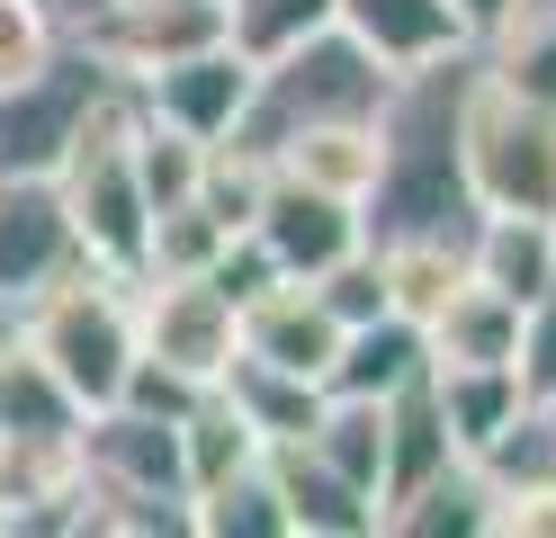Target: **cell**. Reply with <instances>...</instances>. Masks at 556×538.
<instances>
[{
	"mask_svg": "<svg viewBox=\"0 0 556 538\" xmlns=\"http://www.w3.org/2000/svg\"><path fill=\"white\" fill-rule=\"evenodd\" d=\"M189 521H198V538H296L288 502H278V485H269V466H242V476L189 493Z\"/></svg>",
	"mask_w": 556,
	"mask_h": 538,
	"instance_id": "26",
	"label": "cell"
},
{
	"mask_svg": "<svg viewBox=\"0 0 556 538\" xmlns=\"http://www.w3.org/2000/svg\"><path fill=\"white\" fill-rule=\"evenodd\" d=\"M511 368H520V395L530 404H556V270L530 305H520V350H511Z\"/></svg>",
	"mask_w": 556,
	"mask_h": 538,
	"instance_id": "32",
	"label": "cell"
},
{
	"mask_svg": "<svg viewBox=\"0 0 556 538\" xmlns=\"http://www.w3.org/2000/svg\"><path fill=\"white\" fill-rule=\"evenodd\" d=\"M233 350H242V359H269V368H296V377L324 386L332 350H341V323H332V305L315 297V278H288V270H278L269 287H252V297L233 305Z\"/></svg>",
	"mask_w": 556,
	"mask_h": 538,
	"instance_id": "9",
	"label": "cell"
},
{
	"mask_svg": "<svg viewBox=\"0 0 556 538\" xmlns=\"http://www.w3.org/2000/svg\"><path fill=\"white\" fill-rule=\"evenodd\" d=\"M484 529H494V485L476 458H448L440 476H422L377 512V538H484Z\"/></svg>",
	"mask_w": 556,
	"mask_h": 538,
	"instance_id": "14",
	"label": "cell"
},
{
	"mask_svg": "<svg viewBox=\"0 0 556 538\" xmlns=\"http://www.w3.org/2000/svg\"><path fill=\"white\" fill-rule=\"evenodd\" d=\"M332 27L351 36V46H368L387 72H413V63L467 46V27H458L448 0H332Z\"/></svg>",
	"mask_w": 556,
	"mask_h": 538,
	"instance_id": "13",
	"label": "cell"
},
{
	"mask_svg": "<svg viewBox=\"0 0 556 538\" xmlns=\"http://www.w3.org/2000/svg\"><path fill=\"white\" fill-rule=\"evenodd\" d=\"M63 10H73V18H90V10H99V0H63Z\"/></svg>",
	"mask_w": 556,
	"mask_h": 538,
	"instance_id": "36",
	"label": "cell"
},
{
	"mask_svg": "<svg viewBox=\"0 0 556 538\" xmlns=\"http://www.w3.org/2000/svg\"><path fill=\"white\" fill-rule=\"evenodd\" d=\"M242 234H252L288 278H315V270L341 261V251H359V207L305 189V179H288V171H269V189H261V207H252Z\"/></svg>",
	"mask_w": 556,
	"mask_h": 538,
	"instance_id": "10",
	"label": "cell"
},
{
	"mask_svg": "<svg viewBox=\"0 0 556 538\" xmlns=\"http://www.w3.org/2000/svg\"><path fill=\"white\" fill-rule=\"evenodd\" d=\"M476 82V46L431 54L377 99V179L359 198V242L395 234H476V198L458 171V99Z\"/></svg>",
	"mask_w": 556,
	"mask_h": 538,
	"instance_id": "1",
	"label": "cell"
},
{
	"mask_svg": "<svg viewBox=\"0 0 556 538\" xmlns=\"http://www.w3.org/2000/svg\"><path fill=\"white\" fill-rule=\"evenodd\" d=\"M431 368V350H422V323H404V314H377V323H351L332 350V368H324V395H395L404 377H422Z\"/></svg>",
	"mask_w": 556,
	"mask_h": 538,
	"instance_id": "20",
	"label": "cell"
},
{
	"mask_svg": "<svg viewBox=\"0 0 556 538\" xmlns=\"http://www.w3.org/2000/svg\"><path fill=\"white\" fill-rule=\"evenodd\" d=\"M484 538H556V485H494V529Z\"/></svg>",
	"mask_w": 556,
	"mask_h": 538,
	"instance_id": "34",
	"label": "cell"
},
{
	"mask_svg": "<svg viewBox=\"0 0 556 538\" xmlns=\"http://www.w3.org/2000/svg\"><path fill=\"white\" fill-rule=\"evenodd\" d=\"M368 251H377V278H387V314L404 323H431L467 278V234H395Z\"/></svg>",
	"mask_w": 556,
	"mask_h": 538,
	"instance_id": "17",
	"label": "cell"
},
{
	"mask_svg": "<svg viewBox=\"0 0 556 538\" xmlns=\"http://www.w3.org/2000/svg\"><path fill=\"white\" fill-rule=\"evenodd\" d=\"M109 90V63H99L81 36H63V54L46 72H27V82L0 90V179H18V171H54L63 162V143H73L81 126V108Z\"/></svg>",
	"mask_w": 556,
	"mask_h": 538,
	"instance_id": "6",
	"label": "cell"
},
{
	"mask_svg": "<svg viewBox=\"0 0 556 538\" xmlns=\"http://www.w3.org/2000/svg\"><path fill=\"white\" fill-rule=\"evenodd\" d=\"M484 72L494 82H511L520 99H547L556 108V0H520V10L484 36Z\"/></svg>",
	"mask_w": 556,
	"mask_h": 538,
	"instance_id": "25",
	"label": "cell"
},
{
	"mask_svg": "<svg viewBox=\"0 0 556 538\" xmlns=\"http://www.w3.org/2000/svg\"><path fill=\"white\" fill-rule=\"evenodd\" d=\"M261 466H269L278 502H288V529H296V538H377V502H368L351 476H332L305 440H269Z\"/></svg>",
	"mask_w": 556,
	"mask_h": 538,
	"instance_id": "12",
	"label": "cell"
},
{
	"mask_svg": "<svg viewBox=\"0 0 556 538\" xmlns=\"http://www.w3.org/2000/svg\"><path fill=\"white\" fill-rule=\"evenodd\" d=\"M242 90H252V63H242L233 46H206V54H180V63H162L135 82V108H153L162 126H180V135H225L233 126V108Z\"/></svg>",
	"mask_w": 556,
	"mask_h": 538,
	"instance_id": "11",
	"label": "cell"
},
{
	"mask_svg": "<svg viewBox=\"0 0 556 538\" xmlns=\"http://www.w3.org/2000/svg\"><path fill=\"white\" fill-rule=\"evenodd\" d=\"M387 404V466H377V512H387L395 493H413L422 476H440L448 458V430H440V404H431V368L422 377H404L395 395H377Z\"/></svg>",
	"mask_w": 556,
	"mask_h": 538,
	"instance_id": "22",
	"label": "cell"
},
{
	"mask_svg": "<svg viewBox=\"0 0 556 538\" xmlns=\"http://www.w3.org/2000/svg\"><path fill=\"white\" fill-rule=\"evenodd\" d=\"M332 27V0H225V36L242 63H261L278 46H296V36Z\"/></svg>",
	"mask_w": 556,
	"mask_h": 538,
	"instance_id": "30",
	"label": "cell"
},
{
	"mask_svg": "<svg viewBox=\"0 0 556 538\" xmlns=\"http://www.w3.org/2000/svg\"><path fill=\"white\" fill-rule=\"evenodd\" d=\"M10 323L27 333V350L73 386L81 413L90 404H117V386L135 368V278L99 270V261H73L54 287H37Z\"/></svg>",
	"mask_w": 556,
	"mask_h": 538,
	"instance_id": "4",
	"label": "cell"
},
{
	"mask_svg": "<svg viewBox=\"0 0 556 538\" xmlns=\"http://www.w3.org/2000/svg\"><path fill=\"white\" fill-rule=\"evenodd\" d=\"M63 430H81L73 386L27 350V333L10 314H0V440H63Z\"/></svg>",
	"mask_w": 556,
	"mask_h": 538,
	"instance_id": "16",
	"label": "cell"
},
{
	"mask_svg": "<svg viewBox=\"0 0 556 538\" xmlns=\"http://www.w3.org/2000/svg\"><path fill=\"white\" fill-rule=\"evenodd\" d=\"M225 242L233 234L216 225V215H206L198 198H180V207H162L153 225H144V278H206Z\"/></svg>",
	"mask_w": 556,
	"mask_h": 538,
	"instance_id": "28",
	"label": "cell"
},
{
	"mask_svg": "<svg viewBox=\"0 0 556 538\" xmlns=\"http://www.w3.org/2000/svg\"><path fill=\"white\" fill-rule=\"evenodd\" d=\"M269 171H288L305 179V189H324V198H368V179H377V117H332V126H305L288 135L269 153Z\"/></svg>",
	"mask_w": 556,
	"mask_h": 538,
	"instance_id": "18",
	"label": "cell"
},
{
	"mask_svg": "<svg viewBox=\"0 0 556 538\" xmlns=\"http://www.w3.org/2000/svg\"><path fill=\"white\" fill-rule=\"evenodd\" d=\"M458 171L476 215H547L556 225V108L494 82L484 54L458 99Z\"/></svg>",
	"mask_w": 556,
	"mask_h": 538,
	"instance_id": "5",
	"label": "cell"
},
{
	"mask_svg": "<svg viewBox=\"0 0 556 538\" xmlns=\"http://www.w3.org/2000/svg\"><path fill=\"white\" fill-rule=\"evenodd\" d=\"M73 261H81V242H73V215H63L54 179L46 171L0 179V314H18L37 287H54Z\"/></svg>",
	"mask_w": 556,
	"mask_h": 538,
	"instance_id": "8",
	"label": "cell"
},
{
	"mask_svg": "<svg viewBox=\"0 0 556 538\" xmlns=\"http://www.w3.org/2000/svg\"><path fill=\"white\" fill-rule=\"evenodd\" d=\"M315 297L332 305L341 333H351V323H377V314H387V278H377V251L359 242V251H341L332 270H315Z\"/></svg>",
	"mask_w": 556,
	"mask_h": 538,
	"instance_id": "31",
	"label": "cell"
},
{
	"mask_svg": "<svg viewBox=\"0 0 556 538\" xmlns=\"http://www.w3.org/2000/svg\"><path fill=\"white\" fill-rule=\"evenodd\" d=\"M46 179H54L63 215H73L81 261L117 270V278H144V225H153V207H144V189H135V90L126 82H109L81 108V126H73V143H63V162Z\"/></svg>",
	"mask_w": 556,
	"mask_h": 538,
	"instance_id": "2",
	"label": "cell"
},
{
	"mask_svg": "<svg viewBox=\"0 0 556 538\" xmlns=\"http://www.w3.org/2000/svg\"><path fill=\"white\" fill-rule=\"evenodd\" d=\"M395 72L377 63L368 46H351L341 27H315L296 36V46H278L252 63V90L233 108V143H252V153H278L288 135L305 126H332V117H377V99H387Z\"/></svg>",
	"mask_w": 556,
	"mask_h": 538,
	"instance_id": "3",
	"label": "cell"
},
{
	"mask_svg": "<svg viewBox=\"0 0 556 538\" xmlns=\"http://www.w3.org/2000/svg\"><path fill=\"white\" fill-rule=\"evenodd\" d=\"M431 404H440L448 449H458V458H484L530 395H520V368H440V359H431Z\"/></svg>",
	"mask_w": 556,
	"mask_h": 538,
	"instance_id": "19",
	"label": "cell"
},
{
	"mask_svg": "<svg viewBox=\"0 0 556 538\" xmlns=\"http://www.w3.org/2000/svg\"><path fill=\"white\" fill-rule=\"evenodd\" d=\"M206 386H189V377H170V368H153V359H135L126 368V386H117V404H135V413H153V422H180L189 404H198Z\"/></svg>",
	"mask_w": 556,
	"mask_h": 538,
	"instance_id": "33",
	"label": "cell"
},
{
	"mask_svg": "<svg viewBox=\"0 0 556 538\" xmlns=\"http://www.w3.org/2000/svg\"><path fill=\"white\" fill-rule=\"evenodd\" d=\"M198 162H206V143L180 135V126H162L153 108H135V189H144V207H180L198 198Z\"/></svg>",
	"mask_w": 556,
	"mask_h": 538,
	"instance_id": "27",
	"label": "cell"
},
{
	"mask_svg": "<svg viewBox=\"0 0 556 538\" xmlns=\"http://www.w3.org/2000/svg\"><path fill=\"white\" fill-rule=\"evenodd\" d=\"M448 10H458V27H467V46H484V36H494L520 0H448Z\"/></svg>",
	"mask_w": 556,
	"mask_h": 538,
	"instance_id": "35",
	"label": "cell"
},
{
	"mask_svg": "<svg viewBox=\"0 0 556 538\" xmlns=\"http://www.w3.org/2000/svg\"><path fill=\"white\" fill-rule=\"evenodd\" d=\"M547 270H556V225H547V215H476L467 278H484L511 305H530L539 287H547Z\"/></svg>",
	"mask_w": 556,
	"mask_h": 538,
	"instance_id": "21",
	"label": "cell"
},
{
	"mask_svg": "<svg viewBox=\"0 0 556 538\" xmlns=\"http://www.w3.org/2000/svg\"><path fill=\"white\" fill-rule=\"evenodd\" d=\"M180 466H189V493H206V485L242 476V466H261V430L242 422L216 386H206L198 404L180 413Z\"/></svg>",
	"mask_w": 556,
	"mask_h": 538,
	"instance_id": "24",
	"label": "cell"
},
{
	"mask_svg": "<svg viewBox=\"0 0 556 538\" xmlns=\"http://www.w3.org/2000/svg\"><path fill=\"white\" fill-rule=\"evenodd\" d=\"M422 350L440 359V368H511V350H520V305L494 297L484 278H458V297L422 323Z\"/></svg>",
	"mask_w": 556,
	"mask_h": 538,
	"instance_id": "15",
	"label": "cell"
},
{
	"mask_svg": "<svg viewBox=\"0 0 556 538\" xmlns=\"http://www.w3.org/2000/svg\"><path fill=\"white\" fill-rule=\"evenodd\" d=\"M216 395H225V404L261 430V449H269V440H305V430H315V413H324V386H315V377L269 368V359H242V350L225 359Z\"/></svg>",
	"mask_w": 556,
	"mask_h": 538,
	"instance_id": "23",
	"label": "cell"
},
{
	"mask_svg": "<svg viewBox=\"0 0 556 538\" xmlns=\"http://www.w3.org/2000/svg\"><path fill=\"white\" fill-rule=\"evenodd\" d=\"M63 36H73L63 0H0V90L27 82V72H46L63 54Z\"/></svg>",
	"mask_w": 556,
	"mask_h": 538,
	"instance_id": "29",
	"label": "cell"
},
{
	"mask_svg": "<svg viewBox=\"0 0 556 538\" xmlns=\"http://www.w3.org/2000/svg\"><path fill=\"white\" fill-rule=\"evenodd\" d=\"M135 359L216 386L233 359V297L216 278H135Z\"/></svg>",
	"mask_w": 556,
	"mask_h": 538,
	"instance_id": "7",
	"label": "cell"
}]
</instances>
